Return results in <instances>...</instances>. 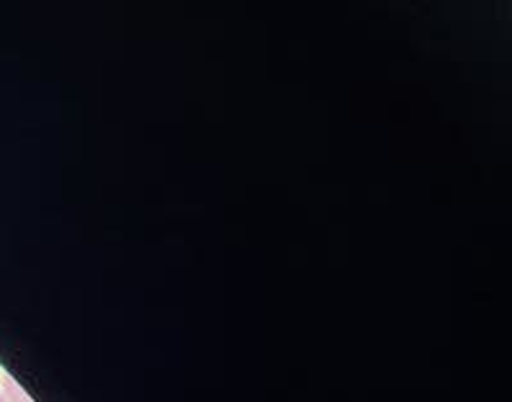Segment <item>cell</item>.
I'll use <instances>...</instances> for the list:
<instances>
[{
    "mask_svg": "<svg viewBox=\"0 0 512 402\" xmlns=\"http://www.w3.org/2000/svg\"><path fill=\"white\" fill-rule=\"evenodd\" d=\"M3 397H6V402H34L13 377H3Z\"/></svg>",
    "mask_w": 512,
    "mask_h": 402,
    "instance_id": "obj_1",
    "label": "cell"
},
{
    "mask_svg": "<svg viewBox=\"0 0 512 402\" xmlns=\"http://www.w3.org/2000/svg\"><path fill=\"white\" fill-rule=\"evenodd\" d=\"M0 402H6V397H3V392H0Z\"/></svg>",
    "mask_w": 512,
    "mask_h": 402,
    "instance_id": "obj_2",
    "label": "cell"
}]
</instances>
